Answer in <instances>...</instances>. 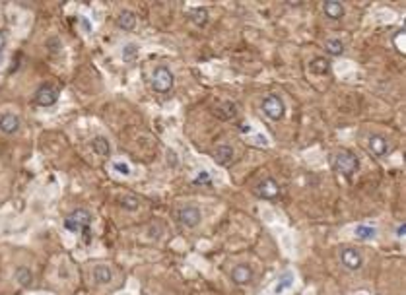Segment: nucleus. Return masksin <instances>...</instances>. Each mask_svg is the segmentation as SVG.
<instances>
[{
    "label": "nucleus",
    "mask_w": 406,
    "mask_h": 295,
    "mask_svg": "<svg viewBox=\"0 0 406 295\" xmlns=\"http://www.w3.org/2000/svg\"><path fill=\"white\" fill-rule=\"evenodd\" d=\"M92 219H94V216L89 214V210H86V208H78V210H74V212H70L66 217H64V229H68V231H72V233H80L84 227H89L92 226Z\"/></svg>",
    "instance_id": "nucleus-1"
},
{
    "label": "nucleus",
    "mask_w": 406,
    "mask_h": 295,
    "mask_svg": "<svg viewBox=\"0 0 406 295\" xmlns=\"http://www.w3.org/2000/svg\"><path fill=\"white\" fill-rule=\"evenodd\" d=\"M117 26L125 31H132L136 26V16L130 10H123L117 16Z\"/></svg>",
    "instance_id": "nucleus-17"
},
{
    "label": "nucleus",
    "mask_w": 406,
    "mask_h": 295,
    "mask_svg": "<svg viewBox=\"0 0 406 295\" xmlns=\"http://www.w3.org/2000/svg\"><path fill=\"white\" fill-rule=\"evenodd\" d=\"M191 20L198 28H202V26L208 23V10L206 8H194V10H191Z\"/></svg>",
    "instance_id": "nucleus-21"
},
{
    "label": "nucleus",
    "mask_w": 406,
    "mask_h": 295,
    "mask_svg": "<svg viewBox=\"0 0 406 295\" xmlns=\"http://www.w3.org/2000/svg\"><path fill=\"white\" fill-rule=\"evenodd\" d=\"M177 222L187 229L198 227L202 222V214L196 206H183L177 210Z\"/></svg>",
    "instance_id": "nucleus-5"
},
{
    "label": "nucleus",
    "mask_w": 406,
    "mask_h": 295,
    "mask_svg": "<svg viewBox=\"0 0 406 295\" xmlns=\"http://www.w3.org/2000/svg\"><path fill=\"white\" fill-rule=\"evenodd\" d=\"M200 183H204V185H210V175H208L206 171H200V173H198V177L194 179V185H200Z\"/></svg>",
    "instance_id": "nucleus-27"
},
{
    "label": "nucleus",
    "mask_w": 406,
    "mask_h": 295,
    "mask_svg": "<svg viewBox=\"0 0 406 295\" xmlns=\"http://www.w3.org/2000/svg\"><path fill=\"white\" fill-rule=\"evenodd\" d=\"M58 99V89L53 84H43L41 88L35 91V101L41 107H51L55 105Z\"/></svg>",
    "instance_id": "nucleus-8"
},
{
    "label": "nucleus",
    "mask_w": 406,
    "mask_h": 295,
    "mask_svg": "<svg viewBox=\"0 0 406 295\" xmlns=\"http://www.w3.org/2000/svg\"><path fill=\"white\" fill-rule=\"evenodd\" d=\"M404 233H406V226H404V224H400V226L397 227V237H398V239H402V237H404Z\"/></svg>",
    "instance_id": "nucleus-31"
},
{
    "label": "nucleus",
    "mask_w": 406,
    "mask_h": 295,
    "mask_svg": "<svg viewBox=\"0 0 406 295\" xmlns=\"http://www.w3.org/2000/svg\"><path fill=\"white\" fill-rule=\"evenodd\" d=\"M4 47H6V35H4V31H0V53L4 51Z\"/></svg>",
    "instance_id": "nucleus-32"
},
{
    "label": "nucleus",
    "mask_w": 406,
    "mask_h": 295,
    "mask_svg": "<svg viewBox=\"0 0 406 295\" xmlns=\"http://www.w3.org/2000/svg\"><path fill=\"white\" fill-rule=\"evenodd\" d=\"M340 262H342V266L346 268V270H359L362 268V264H364V258H362V255H359V251H356V249H352V247H342L340 249Z\"/></svg>",
    "instance_id": "nucleus-7"
},
{
    "label": "nucleus",
    "mask_w": 406,
    "mask_h": 295,
    "mask_svg": "<svg viewBox=\"0 0 406 295\" xmlns=\"http://www.w3.org/2000/svg\"><path fill=\"white\" fill-rule=\"evenodd\" d=\"M323 12L329 20H340L344 16V6L336 0H329V2L323 4Z\"/></svg>",
    "instance_id": "nucleus-14"
},
{
    "label": "nucleus",
    "mask_w": 406,
    "mask_h": 295,
    "mask_svg": "<svg viewBox=\"0 0 406 295\" xmlns=\"http://www.w3.org/2000/svg\"><path fill=\"white\" fill-rule=\"evenodd\" d=\"M232 280H233V284H237V285L251 284V282H253V270H251V266L237 264L232 270Z\"/></svg>",
    "instance_id": "nucleus-9"
},
{
    "label": "nucleus",
    "mask_w": 406,
    "mask_h": 295,
    "mask_svg": "<svg viewBox=\"0 0 406 295\" xmlns=\"http://www.w3.org/2000/svg\"><path fill=\"white\" fill-rule=\"evenodd\" d=\"M92 148H94V152H96L97 156H101V158H109L111 156V144H109V140L103 136H96L92 140Z\"/></svg>",
    "instance_id": "nucleus-18"
},
{
    "label": "nucleus",
    "mask_w": 406,
    "mask_h": 295,
    "mask_svg": "<svg viewBox=\"0 0 406 295\" xmlns=\"http://www.w3.org/2000/svg\"><path fill=\"white\" fill-rule=\"evenodd\" d=\"M173 74L167 66H157L154 70V76H152V88L157 91V93H167L169 89L173 88Z\"/></svg>",
    "instance_id": "nucleus-3"
},
{
    "label": "nucleus",
    "mask_w": 406,
    "mask_h": 295,
    "mask_svg": "<svg viewBox=\"0 0 406 295\" xmlns=\"http://www.w3.org/2000/svg\"><path fill=\"white\" fill-rule=\"evenodd\" d=\"M332 165L334 169L339 171L340 175H344V177H352L359 167V161L358 158L354 156V154H350V152H339L334 159H332Z\"/></svg>",
    "instance_id": "nucleus-2"
},
{
    "label": "nucleus",
    "mask_w": 406,
    "mask_h": 295,
    "mask_svg": "<svg viewBox=\"0 0 406 295\" xmlns=\"http://www.w3.org/2000/svg\"><path fill=\"white\" fill-rule=\"evenodd\" d=\"M255 194L262 198V200H276L280 196V185L276 183V179L272 177L262 179L261 183L255 187Z\"/></svg>",
    "instance_id": "nucleus-6"
},
{
    "label": "nucleus",
    "mask_w": 406,
    "mask_h": 295,
    "mask_svg": "<svg viewBox=\"0 0 406 295\" xmlns=\"http://www.w3.org/2000/svg\"><path fill=\"white\" fill-rule=\"evenodd\" d=\"M19 125H21V120H19V117H16L14 113H6V115L0 117V130H2L4 134H14V132H18Z\"/></svg>",
    "instance_id": "nucleus-12"
},
{
    "label": "nucleus",
    "mask_w": 406,
    "mask_h": 295,
    "mask_svg": "<svg viewBox=\"0 0 406 295\" xmlns=\"http://www.w3.org/2000/svg\"><path fill=\"white\" fill-rule=\"evenodd\" d=\"M92 278H94V282L99 285H107L111 284V280H113V270L105 264H97L94 270H92Z\"/></svg>",
    "instance_id": "nucleus-13"
},
{
    "label": "nucleus",
    "mask_w": 406,
    "mask_h": 295,
    "mask_svg": "<svg viewBox=\"0 0 406 295\" xmlns=\"http://www.w3.org/2000/svg\"><path fill=\"white\" fill-rule=\"evenodd\" d=\"M309 70L311 74H315V76H327L330 72V62L327 59H323V57H317V59H313L309 62Z\"/></svg>",
    "instance_id": "nucleus-16"
},
{
    "label": "nucleus",
    "mask_w": 406,
    "mask_h": 295,
    "mask_svg": "<svg viewBox=\"0 0 406 295\" xmlns=\"http://www.w3.org/2000/svg\"><path fill=\"white\" fill-rule=\"evenodd\" d=\"M136 57H138V47L134 43H128L123 49V59H125V62H134Z\"/></svg>",
    "instance_id": "nucleus-26"
},
{
    "label": "nucleus",
    "mask_w": 406,
    "mask_h": 295,
    "mask_svg": "<svg viewBox=\"0 0 406 295\" xmlns=\"http://www.w3.org/2000/svg\"><path fill=\"white\" fill-rule=\"evenodd\" d=\"M325 49H327L330 57H340L344 53V43L340 39H329L325 43Z\"/></svg>",
    "instance_id": "nucleus-20"
},
{
    "label": "nucleus",
    "mask_w": 406,
    "mask_h": 295,
    "mask_svg": "<svg viewBox=\"0 0 406 295\" xmlns=\"http://www.w3.org/2000/svg\"><path fill=\"white\" fill-rule=\"evenodd\" d=\"M233 156H235V152H233V148L228 146V144H220V146L214 150V161H216L218 165H230L233 161Z\"/></svg>",
    "instance_id": "nucleus-11"
},
{
    "label": "nucleus",
    "mask_w": 406,
    "mask_h": 295,
    "mask_svg": "<svg viewBox=\"0 0 406 295\" xmlns=\"http://www.w3.org/2000/svg\"><path fill=\"white\" fill-rule=\"evenodd\" d=\"M368 146H369V150L377 156V158H383V156L389 152L387 138L381 136V134H371V136L368 138Z\"/></svg>",
    "instance_id": "nucleus-10"
},
{
    "label": "nucleus",
    "mask_w": 406,
    "mask_h": 295,
    "mask_svg": "<svg viewBox=\"0 0 406 295\" xmlns=\"http://www.w3.org/2000/svg\"><path fill=\"white\" fill-rule=\"evenodd\" d=\"M82 241H84L86 245L92 241V229H89V227H84V229H82Z\"/></svg>",
    "instance_id": "nucleus-30"
},
{
    "label": "nucleus",
    "mask_w": 406,
    "mask_h": 295,
    "mask_svg": "<svg viewBox=\"0 0 406 295\" xmlns=\"http://www.w3.org/2000/svg\"><path fill=\"white\" fill-rule=\"evenodd\" d=\"M375 227L371 226H358L356 227V237L358 239H362V241H369V239H373L375 237Z\"/></svg>",
    "instance_id": "nucleus-23"
},
{
    "label": "nucleus",
    "mask_w": 406,
    "mask_h": 295,
    "mask_svg": "<svg viewBox=\"0 0 406 295\" xmlns=\"http://www.w3.org/2000/svg\"><path fill=\"white\" fill-rule=\"evenodd\" d=\"M121 206L125 208L126 212H136L140 208V198L134 196V194H126V196L121 198Z\"/></svg>",
    "instance_id": "nucleus-22"
},
{
    "label": "nucleus",
    "mask_w": 406,
    "mask_h": 295,
    "mask_svg": "<svg viewBox=\"0 0 406 295\" xmlns=\"http://www.w3.org/2000/svg\"><path fill=\"white\" fill-rule=\"evenodd\" d=\"M291 284H294V276H291L290 272H286V274L280 278V282L276 284L274 291H276V293H282V291H286L288 287H291Z\"/></svg>",
    "instance_id": "nucleus-24"
},
{
    "label": "nucleus",
    "mask_w": 406,
    "mask_h": 295,
    "mask_svg": "<svg viewBox=\"0 0 406 295\" xmlns=\"http://www.w3.org/2000/svg\"><path fill=\"white\" fill-rule=\"evenodd\" d=\"M214 113H216V117L223 118V120H230V118H233L237 115V105L232 103V101H223L222 105L216 109Z\"/></svg>",
    "instance_id": "nucleus-19"
},
{
    "label": "nucleus",
    "mask_w": 406,
    "mask_h": 295,
    "mask_svg": "<svg viewBox=\"0 0 406 295\" xmlns=\"http://www.w3.org/2000/svg\"><path fill=\"white\" fill-rule=\"evenodd\" d=\"M45 47H47V51L51 55H58V53L62 51V41L58 39V37H49V39L45 41Z\"/></svg>",
    "instance_id": "nucleus-25"
},
{
    "label": "nucleus",
    "mask_w": 406,
    "mask_h": 295,
    "mask_svg": "<svg viewBox=\"0 0 406 295\" xmlns=\"http://www.w3.org/2000/svg\"><path fill=\"white\" fill-rule=\"evenodd\" d=\"M14 280H16L21 287H31V285H33V272L29 270L28 266H18L16 272H14Z\"/></svg>",
    "instance_id": "nucleus-15"
},
{
    "label": "nucleus",
    "mask_w": 406,
    "mask_h": 295,
    "mask_svg": "<svg viewBox=\"0 0 406 295\" xmlns=\"http://www.w3.org/2000/svg\"><path fill=\"white\" fill-rule=\"evenodd\" d=\"M262 111H264V115L268 118H272V120H280V118H284V115H286V105H284V101H282V97H278V95H274V93H270V95H266V97L262 99Z\"/></svg>",
    "instance_id": "nucleus-4"
},
{
    "label": "nucleus",
    "mask_w": 406,
    "mask_h": 295,
    "mask_svg": "<svg viewBox=\"0 0 406 295\" xmlns=\"http://www.w3.org/2000/svg\"><path fill=\"white\" fill-rule=\"evenodd\" d=\"M167 163H169L171 167H177V165H179V159H177V154H175L173 150H167Z\"/></svg>",
    "instance_id": "nucleus-29"
},
{
    "label": "nucleus",
    "mask_w": 406,
    "mask_h": 295,
    "mask_svg": "<svg viewBox=\"0 0 406 295\" xmlns=\"http://www.w3.org/2000/svg\"><path fill=\"white\" fill-rule=\"evenodd\" d=\"M113 167H115L117 171L121 173V175H130V167H128L126 163H123V161H117Z\"/></svg>",
    "instance_id": "nucleus-28"
}]
</instances>
